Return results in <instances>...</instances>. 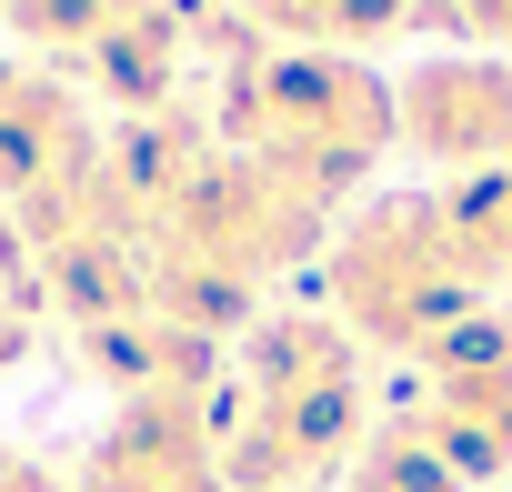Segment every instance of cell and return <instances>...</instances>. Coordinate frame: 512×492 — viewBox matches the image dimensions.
<instances>
[{"mask_svg": "<svg viewBox=\"0 0 512 492\" xmlns=\"http://www.w3.org/2000/svg\"><path fill=\"white\" fill-rule=\"evenodd\" d=\"M221 141L272 181H292L302 201H332L382 161L392 91L342 51H241L221 81Z\"/></svg>", "mask_w": 512, "mask_h": 492, "instance_id": "cell-1", "label": "cell"}, {"mask_svg": "<svg viewBox=\"0 0 512 492\" xmlns=\"http://www.w3.org/2000/svg\"><path fill=\"white\" fill-rule=\"evenodd\" d=\"M362 442V342L342 322H272L251 342V412L221 452L231 492H322Z\"/></svg>", "mask_w": 512, "mask_h": 492, "instance_id": "cell-2", "label": "cell"}, {"mask_svg": "<svg viewBox=\"0 0 512 492\" xmlns=\"http://www.w3.org/2000/svg\"><path fill=\"white\" fill-rule=\"evenodd\" d=\"M332 302H342L352 342H372V352H432L442 332L472 322L482 282L452 252L442 201H372L342 231V252H332Z\"/></svg>", "mask_w": 512, "mask_h": 492, "instance_id": "cell-3", "label": "cell"}, {"mask_svg": "<svg viewBox=\"0 0 512 492\" xmlns=\"http://www.w3.org/2000/svg\"><path fill=\"white\" fill-rule=\"evenodd\" d=\"M101 151L111 141L81 121L71 91H51L31 71H0V191L21 201V221L41 241L101 211Z\"/></svg>", "mask_w": 512, "mask_h": 492, "instance_id": "cell-4", "label": "cell"}, {"mask_svg": "<svg viewBox=\"0 0 512 492\" xmlns=\"http://www.w3.org/2000/svg\"><path fill=\"white\" fill-rule=\"evenodd\" d=\"M412 432L462 482H502L512 472V332H492V322L442 332L432 342V392H422Z\"/></svg>", "mask_w": 512, "mask_h": 492, "instance_id": "cell-5", "label": "cell"}, {"mask_svg": "<svg viewBox=\"0 0 512 492\" xmlns=\"http://www.w3.org/2000/svg\"><path fill=\"white\" fill-rule=\"evenodd\" d=\"M392 141L452 171L512 161V61H422L392 91Z\"/></svg>", "mask_w": 512, "mask_h": 492, "instance_id": "cell-6", "label": "cell"}, {"mask_svg": "<svg viewBox=\"0 0 512 492\" xmlns=\"http://www.w3.org/2000/svg\"><path fill=\"white\" fill-rule=\"evenodd\" d=\"M91 372H101L121 402H181V392H201L211 342L171 332L161 312H131V322H101V332H91Z\"/></svg>", "mask_w": 512, "mask_h": 492, "instance_id": "cell-7", "label": "cell"}, {"mask_svg": "<svg viewBox=\"0 0 512 492\" xmlns=\"http://www.w3.org/2000/svg\"><path fill=\"white\" fill-rule=\"evenodd\" d=\"M81 61H91V81H101V91H111L121 111H141V121H151V111H171V71H181V21L161 11V0H141V11H131V21H121V31L101 41V51H81Z\"/></svg>", "mask_w": 512, "mask_h": 492, "instance_id": "cell-8", "label": "cell"}, {"mask_svg": "<svg viewBox=\"0 0 512 492\" xmlns=\"http://www.w3.org/2000/svg\"><path fill=\"white\" fill-rule=\"evenodd\" d=\"M442 231H452V252L472 262V282H502L512 272V161L462 171L442 191Z\"/></svg>", "mask_w": 512, "mask_h": 492, "instance_id": "cell-9", "label": "cell"}, {"mask_svg": "<svg viewBox=\"0 0 512 492\" xmlns=\"http://www.w3.org/2000/svg\"><path fill=\"white\" fill-rule=\"evenodd\" d=\"M412 11V0H251V21H272L292 41H372Z\"/></svg>", "mask_w": 512, "mask_h": 492, "instance_id": "cell-10", "label": "cell"}, {"mask_svg": "<svg viewBox=\"0 0 512 492\" xmlns=\"http://www.w3.org/2000/svg\"><path fill=\"white\" fill-rule=\"evenodd\" d=\"M131 11H141V0H11L0 21H11L21 41H51V51H101Z\"/></svg>", "mask_w": 512, "mask_h": 492, "instance_id": "cell-11", "label": "cell"}, {"mask_svg": "<svg viewBox=\"0 0 512 492\" xmlns=\"http://www.w3.org/2000/svg\"><path fill=\"white\" fill-rule=\"evenodd\" d=\"M352 492H472V482H462V472H452V462H442V452H432V442L402 422V432H382V442L362 452Z\"/></svg>", "mask_w": 512, "mask_h": 492, "instance_id": "cell-12", "label": "cell"}, {"mask_svg": "<svg viewBox=\"0 0 512 492\" xmlns=\"http://www.w3.org/2000/svg\"><path fill=\"white\" fill-rule=\"evenodd\" d=\"M442 11L462 31H482V41H512V0H442Z\"/></svg>", "mask_w": 512, "mask_h": 492, "instance_id": "cell-13", "label": "cell"}]
</instances>
